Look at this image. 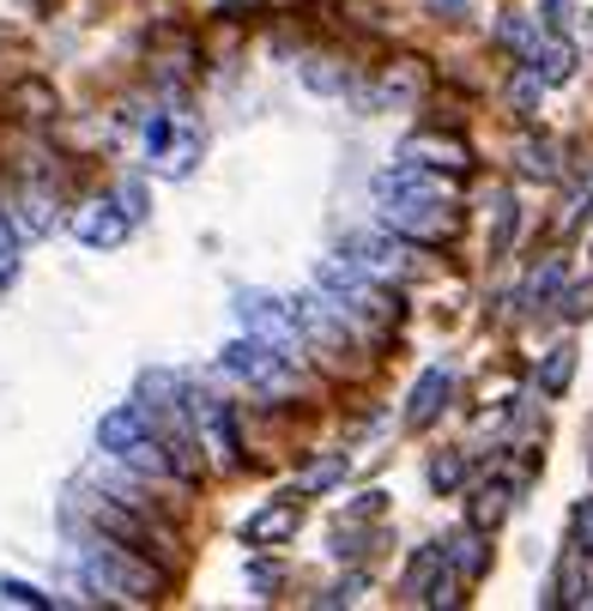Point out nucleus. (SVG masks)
Returning a JSON list of instances; mask_svg holds the SVG:
<instances>
[{
	"label": "nucleus",
	"mask_w": 593,
	"mask_h": 611,
	"mask_svg": "<svg viewBox=\"0 0 593 611\" xmlns=\"http://www.w3.org/2000/svg\"><path fill=\"white\" fill-rule=\"evenodd\" d=\"M80 576L92 581L97 593H110V600H134V605H152V600L164 593V576H158V569L134 563V557H127L115 539L85 545V557H80Z\"/></svg>",
	"instance_id": "obj_1"
},
{
	"label": "nucleus",
	"mask_w": 593,
	"mask_h": 611,
	"mask_svg": "<svg viewBox=\"0 0 593 611\" xmlns=\"http://www.w3.org/2000/svg\"><path fill=\"white\" fill-rule=\"evenodd\" d=\"M315 284H321V291H327L340 309H357V315H370V321H394V315H399V303L382 291V279H376V272H364L352 255H333V261H321V267H315Z\"/></svg>",
	"instance_id": "obj_2"
},
{
	"label": "nucleus",
	"mask_w": 593,
	"mask_h": 611,
	"mask_svg": "<svg viewBox=\"0 0 593 611\" xmlns=\"http://www.w3.org/2000/svg\"><path fill=\"white\" fill-rule=\"evenodd\" d=\"M382 225L399 230V237H412V242H448L460 230V213L443 200V188H424V194L382 200Z\"/></svg>",
	"instance_id": "obj_3"
},
{
	"label": "nucleus",
	"mask_w": 593,
	"mask_h": 611,
	"mask_svg": "<svg viewBox=\"0 0 593 611\" xmlns=\"http://www.w3.org/2000/svg\"><path fill=\"white\" fill-rule=\"evenodd\" d=\"M291 363H296L291 351H279L273 340H261V333L225 345V370L237 375V382L261 387V394H291V387H296V370H291Z\"/></svg>",
	"instance_id": "obj_4"
},
{
	"label": "nucleus",
	"mask_w": 593,
	"mask_h": 611,
	"mask_svg": "<svg viewBox=\"0 0 593 611\" xmlns=\"http://www.w3.org/2000/svg\"><path fill=\"white\" fill-rule=\"evenodd\" d=\"M237 315L249 333H261V340H273L279 351H303V321H296V303L285 297H267V291H242L237 297Z\"/></svg>",
	"instance_id": "obj_5"
},
{
	"label": "nucleus",
	"mask_w": 593,
	"mask_h": 611,
	"mask_svg": "<svg viewBox=\"0 0 593 611\" xmlns=\"http://www.w3.org/2000/svg\"><path fill=\"white\" fill-rule=\"evenodd\" d=\"M345 255H352L364 272H376V279H412V272H418L412 249L399 242V230H394V237H352V242H345Z\"/></svg>",
	"instance_id": "obj_6"
},
{
	"label": "nucleus",
	"mask_w": 593,
	"mask_h": 611,
	"mask_svg": "<svg viewBox=\"0 0 593 611\" xmlns=\"http://www.w3.org/2000/svg\"><path fill=\"white\" fill-rule=\"evenodd\" d=\"M448 394H455V370H443V363H430V370L418 375V387H412V400H406V424H412V431H424V424H436V412L448 406Z\"/></svg>",
	"instance_id": "obj_7"
},
{
	"label": "nucleus",
	"mask_w": 593,
	"mask_h": 611,
	"mask_svg": "<svg viewBox=\"0 0 593 611\" xmlns=\"http://www.w3.org/2000/svg\"><path fill=\"white\" fill-rule=\"evenodd\" d=\"M127 225H134V218H127V206L115 213L110 200H92L80 218H73V237H80L85 249H115V242L127 237Z\"/></svg>",
	"instance_id": "obj_8"
},
{
	"label": "nucleus",
	"mask_w": 593,
	"mask_h": 611,
	"mask_svg": "<svg viewBox=\"0 0 593 611\" xmlns=\"http://www.w3.org/2000/svg\"><path fill=\"white\" fill-rule=\"evenodd\" d=\"M139 436H152L139 406H115V412H103V418H97V448L103 454H127Z\"/></svg>",
	"instance_id": "obj_9"
},
{
	"label": "nucleus",
	"mask_w": 593,
	"mask_h": 611,
	"mask_svg": "<svg viewBox=\"0 0 593 611\" xmlns=\"http://www.w3.org/2000/svg\"><path fill=\"white\" fill-rule=\"evenodd\" d=\"M443 569H448V545H424L418 557H412V569H406V600L412 605H430V593H436V581H443Z\"/></svg>",
	"instance_id": "obj_10"
},
{
	"label": "nucleus",
	"mask_w": 593,
	"mask_h": 611,
	"mask_svg": "<svg viewBox=\"0 0 593 611\" xmlns=\"http://www.w3.org/2000/svg\"><path fill=\"white\" fill-rule=\"evenodd\" d=\"M399 158H412V164H424V170H448V176H460L467 170V146H460V139H436V134H424V139H406V152H399Z\"/></svg>",
	"instance_id": "obj_11"
},
{
	"label": "nucleus",
	"mask_w": 593,
	"mask_h": 611,
	"mask_svg": "<svg viewBox=\"0 0 593 611\" xmlns=\"http://www.w3.org/2000/svg\"><path fill=\"white\" fill-rule=\"evenodd\" d=\"M296 521H303V509H296V503H273V509L249 515L242 539H249V545H279V539H291V532H296Z\"/></svg>",
	"instance_id": "obj_12"
},
{
	"label": "nucleus",
	"mask_w": 593,
	"mask_h": 611,
	"mask_svg": "<svg viewBox=\"0 0 593 611\" xmlns=\"http://www.w3.org/2000/svg\"><path fill=\"white\" fill-rule=\"evenodd\" d=\"M514 170L533 176V182H558L563 176L558 146H551V139H521V146H514Z\"/></svg>",
	"instance_id": "obj_13"
},
{
	"label": "nucleus",
	"mask_w": 593,
	"mask_h": 611,
	"mask_svg": "<svg viewBox=\"0 0 593 611\" xmlns=\"http://www.w3.org/2000/svg\"><path fill=\"white\" fill-rule=\"evenodd\" d=\"M533 68H539V80H545V85H563L575 73V49L563 43V37H551V43L533 49Z\"/></svg>",
	"instance_id": "obj_14"
},
{
	"label": "nucleus",
	"mask_w": 593,
	"mask_h": 611,
	"mask_svg": "<svg viewBox=\"0 0 593 611\" xmlns=\"http://www.w3.org/2000/svg\"><path fill=\"white\" fill-rule=\"evenodd\" d=\"M502 515H509V485H479V490H472V503H467V521L472 527H497L502 521Z\"/></svg>",
	"instance_id": "obj_15"
},
{
	"label": "nucleus",
	"mask_w": 593,
	"mask_h": 611,
	"mask_svg": "<svg viewBox=\"0 0 593 611\" xmlns=\"http://www.w3.org/2000/svg\"><path fill=\"white\" fill-rule=\"evenodd\" d=\"M558 605H582L587 600V557L570 545V557H563V569H558V593H551Z\"/></svg>",
	"instance_id": "obj_16"
},
{
	"label": "nucleus",
	"mask_w": 593,
	"mask_h": 611,
	"mask_svg": "<svg viewBox=\"0 0 593 611\" xmlns=\"http://www.w3.org/2000/svg\"><path fill=\"white\" fill-rule=\"evenodd\" d=\"M195 152H200V139L183 127V134H176L158 158H152V170H158V176H188V170H195Z\"/></svg>",
	"instance_id": "obj_17"
},
{
	"label": "nucleus",
	"mask_w": 593,
	"mask_h": 611,
	"mask_svg": "<svg viewBox=\"0 0 593 611\" xmlns=\"http://www.w3.org/2000/svg\"><path fill=\"white\" fill-rule=\"evenodd\" d=\"M570 375H575V345H551L545 370H539V394H551V400H558L563 387H570Z\"/></svg>",
	"instance_id": "obj_18"
},
{
	"label": "nucleus",
	"mask_w": 593,
	"mask_h": 611,
	"mask_svg": "<svg viewBox=\"0 0 593 611\" xmlns=\"http://www.w3.org/2000/svg\"><path fill=\"white\" fill-rule=\"evenodd\" d=\"M448 563H455L460 576H485V563H491V551H485L479 527H472V532H460V539L448 545Z\"/></svg>",
	"instance_id": "obj_19"
},
{
	"label": "nucleus",
	"mask_w": 593,
	"mask_h": 611,
	"mask_svg": "<svg viewBox=\"0 0 593 611\" xmlns=\"http://www.w3.org/2000/svg\"><path fill=\"white\" fill-rule=\"evenodd\" d=\"M12 206H19V218H24L31 237H43V230L55 225V218H49V194L43 188H19V194H12Z\"/></svg>",
	"instance_id": "obj_20"
},
{
	"label": "nucleus",
	"mask_w": 593,
	"mask_h": 611,
	"mask_svg": "<svg viewBox=\"0 0 593 611\" xmlns=\"http://www.w3.org/2000/svg\"><path fill=\"white\" fill-rule=\"evenodd\" d=\"M345 478V454H333V460H315V466H303V473H296V490H327V485H340Z\"/></svg>",
	"instance_id": "obj_21"
},
{
	"label": "nucleus",
	"mask_w": 593,
	"mask_h": 611,
	"mask_svg": "<svg viewBox=\"0 0 593 611\" xmlns=\"http://www.w3.org/2000/svg\"><path fill=\"white\" fill-rule=\"evenodd\" d=\"M303 85H315V91H345V85H352V68H327V55H315V61H303Z\"/></svg>",
	"instance_id": "obj_22"
},
{
	"label": "nucleus",
	"mask_w": 593,
	"mask_h": 611,
	"mask_svg": "<svg viewBox=\"0 0 593 611\" xmlns=\"http://www.w3.org/2000/svg\"><path fill=\"white\" fill-rule=\"evenodd\" d=\"M418 85H424V73L412 68V61H399V68L388 73V85H382V97H394V103H412V97H418Z\"/></svg>",
	"instance_id": "obj_23"
},
{
	"label": "nucleus",
	"mask_w": 593,
	"mask_h": 611,
	"mask_svg": "<svg viewBox=\"0 0 593 611\" xmlns=\"http://www.w3.org/2000/svg\"><path fill=\"white\" fill-rule=\"evenodd\" d=\"M497 43L521 49V55L533 61V49H539V31H533V24H527V19H502V24H497Z\"/></svg>",
	"instance_id": "obj_24"
},
{
	"label": "nucleus",
	"mask_w": 593,
	"mask_h": 611,
	"mask_svg": "<svg viewBox=\"0 0 593 611\" xmlns=\"http://www.w3.org/2000/svg\"><path fill=\"white\" fill-rule=\"evenodd\" d=\"M539 85H545V80H539V68H527L521 80L509 85V103H514V115H533V97H539Z\"/></svg>",
	"instance_id": "obj_25"
},
{
	"label": "nucleus",
	"mask_w": 593,
	"mask_h": 611,
	"mask_svg": "<svg viewBox=\"0 0 593 611\" xmlns=\"http://www.w3.org/2000/svg\"><path fill=\"white\" fill-rule=\"evenodd\" d=\"M570 527H575V551H582V557H593V497L587 503H575V515H570Z\"/></svg>",
	"instance_id": "obj_26"
},
{
	"label": "nucleus",
	"mask_w": 593,
	"mask_h": 611,
	"mask_svg": "<svg viewBox=\"0 0 593 611\" xmlns=\"http://www.w3.org/2000/svg\"><path fill=\"white\" fill-rule=\"evenodd\" d=\"M509 230H514V200L509 194H497V230H491V255L509 249Z\"/></svg>",
	"instance_id": "obj_27"
},
{
	"label": "nucleus",
	"mask_w": 593,
	"mask_h": 611,
	"mask_svg": "<svg viewBox=\"0 0 593 611\" xmlns=\"http://www.w3.org/2000/svg\"><path fill=\"white\" fill-rule=\"evenodd\" d=\"M430 485L436 490H455L460 485V454H436V460H430Z\"/></svg>",
	"instance_id": "obj_28"
},
{
	"label": "nucleus",
	"mask_w": 593,
	"mask_h": 611,
	"mask_svg": "<svg viewBox=\"0 0 593 611\" xmlns=\"http://www.w3.org/2000/svg\"><path fill=\"white\" fill-rule=\"evenodd\" d=\"M0 279H19V237L7 230V218H0Z\"/></svg>",
	"instance_id": "obj_29"
},
{
	"label": "nucleus",
	"mask_w": 593,
	"mask_h": 611,
	"mask_svg": "<svg viewBox=\"0 0 593 611\" xmlns=\"http://www.w3.org/2000/svg\"><path fill=\"white\" fill-rule=\"evenodd\" d=\"M0 600L7 605H49V593H37L31 581H0Z\"/></svg>",
	"instance_id": "obj_30"
},
{
	"label": "nucleus",
	"mask_w": 593,
	"mask_h": 611,
	"mask_svg": "<svg viewBox=\"0 0 593 611\" xmlns=\"http://www.w3.org/2000/svg\"><path fill=\"white\" fill-rule=\"evenodd\" d=\"M558 284H563V261H551L545 272H539V279L533 284H527V303H545V297L551 291H558Z\"/></svg>",
	"instance_id": "obj_31"
},
{
	"label": "nucleus",
	"mask_w": 593,
	"mask_h": 611,
	"mask_svg": "<svg viewBox=\"0 0 593 611\" xmlns=\"http://www.w3.org/2000/svg\"><path fill=\"white\" fill-rule=\"evenodd\" d=\"M357 593H364V576H352V581H340V588H327V593H315V605H352Z\"/></svg>",
	"instance_id": "obj_32"
},
{
	"label": "nucleus",
	"mask_w": 593,
	"mask_h": 611,
	"mask_svg": "<svg viewBox=\"0 0 593 611\" xmlns=\"http://www.w3.org/2000/svg\"><path fill=\"white\" fill-rule=\"evenodd\" d=\"M545 31H570V0H545Z\"/></svg>",
	"instance_id": "obj_33"
},
{
	"label": "nucleus",
	"mask_w": 593,
	"mask_h": 611,
	"mask_svg": "<svg viewBox=\"0 0 593 611\" xmlns=\"http://www.w3.org/2000/svg\"><path fill=\"white\" fill-rule=\"evenodd\" d=\"M139 200H146V188H139V182H127V188H122V206H127V218H139V213H146V206H139Z\"/></svg>",
	"instance_id": "obj_34"
},
{
	"label": "nucleus",
	"mask_w": 593,
	"mask_h": 611,
	"mask_svg": "<svg viewBox=\"0 0 593 611\" xmlns=\"http://www.w3.org/2000/svg\"><path fill=\"white\" fill-rule=\"evenodd\" d=\"M430 12H436V19H460V12H467V0H430Z\"/></svg>",
	"instance_id": "obj_35"
}]
</instances>
